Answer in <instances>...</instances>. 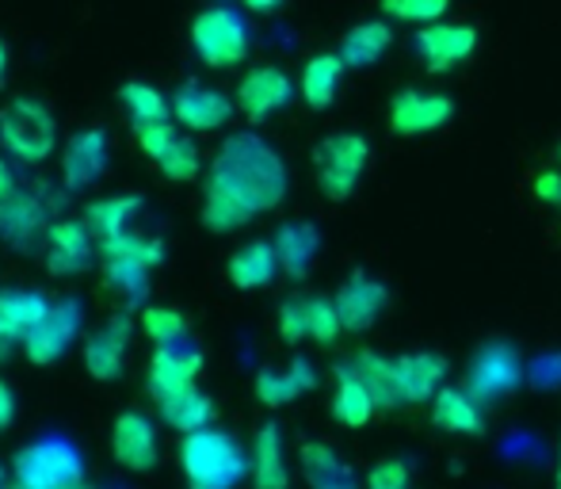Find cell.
Listing matches in <instances>:
<instances>
[{
  "instance_id": "obj_1",
  "label": "cell",
  "mask_w": 561,
  "mask_h": 489,
  "mask_svg": "<svg viewBox=\"0 0 561 489\" xmlns=\"http://www.w3.org/2000/svg\"><path fill=\"white\" fill-rule=\"evenodd\" d=\"M283 200H287V164H283V157L260 134H233L210 161L203 226L210 234H233L264 211H275Z\"/></svg>"
},
{
  "instance_id": "obj_2",
  "label": "cell",
  "mask_w": 561,
  "mask_h": 489,
  "mask_svg": "<svg viewBox=\"0 0 561 489\" xmlns=\"http://www.w3.org/2000/svg\"><path fill=\"white\" fill-rule=\"evenodd\" d=\"M180 467H184L187 489H237L249 470L241 444L222 429L187 432L180 444Z\"/></svg>"
},
{
  "instance_id": "obj_3",
  "label": "cell",
  "mask_w": 561,
  "mask_h": 489,
  "mask_svg": "<svg viewBox=\"0 0 561 489\" xmlns=\"http://www.w3.org/2000/svg\"><path fill=\"white\" fill-rule=\"evenodd\" d=\"M12 482L27 489H84V459L69 440L43 436L15 452Z\"/></svg>"
},
{
  "instance_id": "obj_4",
  "label": "cell",
  "mask_w": 561,
  "mask_h": 489,
  "mask_svg": "<svg viewBox=\"0 0 561 489\" xmlns=\"http://www.w3.org/2000/svg\"><path fill=\"white\" fill-rule=\"evenodd\" d=\"M192 50L210 69L241 66L252 50V31L244 15L229 4H210L192 20Z\"/></svg>"
},
{
  "instance_id": "obj_5",
  "label": "cell",
  "mask_w": 561,
  "mask_h": 489,
  "mask_svg": "<svg viewBox=\"0 0 561 489\" xmlns=\"http://www.w3.org/2000/svg\"><path fill=\"white\" fill-rule=\"evenodd\" d=\"M0 146L27 164H38L58 146V123L43 100L20 96L0 107Z\"/></svg>"
},
{
  "instance_id": "obj_6",
  "label": "cell",
  "mask_w": 561,
  "mask_h": 489,
  "mask_svg": "<svg viewBox=\"0 0 561 489\" xmlns=\"http://www.w3.org/2000/svg\"><path fill=\"white\" fill-rule=\"evenodd\" d=\"M370 161V146L359 134H329L313 149V169H318V187L325 200L344 203L363 180Z\"/></svg>"
},
{
  "instance_id": "obj_7",
  "label": "cell",
  "mask_w": 561,
  "mask_h": 489,
  "mask_svg": "<svg viewBox=\"0 0 561 489\" xmlns=\"http://www.w3.org/2000/svg\"><path fill=\"white\" fill-rule=\"evenodd\" d=\"M84 326V310L77 298H66V303H54L50 314L23 337V356L35 367H50L73 349V341L81 337Z\"/></svg>"
},
{
  "instance_id": "obj_8",
  "label": "cell",
  "mask_w": 561,
  "mask_h": 489,
  "mask_svg": "<svg viewBox=\"0 0 561 489\" xmlns=\"http://www.w3.org/2000/svg\"><path fill=\"white\" fill-rule=\"evenodd\" d=\"M519 383H524V360L504 341H489L485 349L473 356L470 375H466V390L478 401L504 398V394H512Z\"/></svg>"
},
{
  "instance_id": "obj_9",
  "label": "cell",
  "mask_w": 561,
  "mask_h": 489,
  "mask_svg": "<svg viewBox=\"0 0 561 489\" xmlns=\"http://www.w3.org/2000/svg\"><path fill=\"white\" fill-rule=\"evenodd\" d=\"M112 164V138H107L104 126H89V130H77L73 138L61 149V184L69 192H81L92 187Z\"/></svg>"
},
{
  "instance_id": "obj_10",
  "label": "cell",
  "mask_w": 561,
  "mask_h": 489,
  "mask_svg": "<svg viewBox=\"0 0 561 489\" xmlns=\"http://www.w3.org/2000/svg\"><path fill=\"white\" fill-rule=\"evenodd\" d=\"M295 100V81L279 66H256L237 84V112L249 123H264L267 115L283 112Z\"/></svg>"
},
{
  "instance_id": "obj_11",
  "label": "cell",
  "mask_w": 561,
  "mask_h": 489,
  "mask_svg": "<svg viewBox=\"0 0 561 489\" xmlns=\"http://www.w3.org/2000/svg\"><path fill=\"white\" fill-rule=\"evenodd\" d=\"M96 249H100V241L92 238L89 223H81V218L50 223V230H46V272L61 275V280L81 275L84 268L92 264Z\"/></svg>"
},
{
  "instance_id": "obj_12",
  "label": "cell",
  "mask_w": 561,
  "mask_h": 489,
  "mask_svg": "<svg viewBox=\"0 0 561 489\" xmlns=\"http://www.w3.org/2000/svg\"><path fill=\"white\" fill-rule=\"evenodd\" d=\"M112 455L123 470L130 475H146V470L157 467V455H161V444H157V429L146 413H118L112 421Z\"/></svg>"
},
{
  "instance_id": "obj_13",
  "label": "cell",
  "mask_w": 561,
  "mask_h": 489,
  "mask_svg": "<svg viewBox=\"0 0 561 489\" xmlns=\"http://www.w3.org/2000/svg\"><path fill=\"white\" fill-rule=\"evenodd\" d=\"M233 100L218 89H207L199 81H187L176 89L172 96V120H176L184 130L195 134H210V130H222V126L233 120Z\"/></svg>"
},
{
  "instance_id": "obj_14",
  "label": "cell",
  "mask_w": 561,
  "mask_h": 489,
  "mask_svg": "<svg viewBox=\"0 0 561 489\" xmlns=\"http://www.w3.org/2000/svg\"><path fill=\"white\" fill-rule=\"evenodd\" d=\"M450 115H455V100L450 96L405 89L390 104V130L401 134V138H416V134H432L439 126H447Z\"/></svg>"
},
{
  "instance_id": "obj_15",
  "label": "cell",
  "mask_w": 561,
  "mask_h": 489,
  "mask_svg": "<svg viewBox=\"0 0 561 489\" xmlns=\"http://www.w3.org/2000/svg\"><path fill=\"white\" fill-rule=\"evenodd\" d=\"M473 50H478V27L470 23H428L424 31H416V54L432 73L462 66Z\"/></svg>"
},
{
  "instance_id": "obj_16",
  "label": "cell",
  "mask_w": 561,
  "mask_h": 489,
  "mask_svg": "<svg viewBox=\"0 0 561 489\" xmlns=\"http://www.w3.org/2000/svg\"><path fill=\"white\" fill-rule=\"evenodd\" d=\"M333 303H336L340 321H344L347 333H367V329L386 314V306H390V291H386L378 280H370L367 272H355L352 280L333 295Z\"/></svg>"
},
{
  "instance_id": "obj_17",
  "label": "cell",
  "mask_w": 561,
  "mask_h": 489,
  "mask_svg": "<svg viewBox=\"0 0 561 489\" xmlns=\"http://www.w3.org/2000/svg\"><path fill=\"white\" fill-rule=\"evenodd\" d=\"M199 371L203 356L195 349H187V341L157 344L153 356H149V394H153V401H161L176 390H187V386L199 383Z\"/></svg>"
},
{
  "instance_id": "obj_18",
  "label": "cell",
  "mask_w": 561,
  "mask_h": 489,
  "mask_svg": "<svg viewBox=\"0 0 561 489\" xmlns=\"http://www.w3.org/2000/svg\"><path fill=\"white\" fill-rule=\"evenodd\" d=\"M126 352H130V318L118 314L107 326H100L96 333L84 341V371H89L96 383H112L123 375Z\"/></svg>"
},
{
  "instance_id": "obj_19",
  "label": "cell",
  "mask_w": 561,
  "mask_h": 489,
  "mask_svg": "<svg viewBox=\"0 0 561 489\" xmlns=\"http://www.w3.org/2000/svg\"><path fill=\"white\" fill-rule=\"evenodd\" d=\"M50 298L38 291H4L0 295V360L23 344V337L50 314Z\"/></svg>"
},
{
  "instance_id": "obj_20",
  "label": "cell",
  "mask_w": 561,
  "mask_h": 489,
  "mask_svg": "<svg viewBox=\"0 0 561 489\" xmlns=\"http://www.w3.org/2000/svg\"><path fill=\"white\" fill-rule=\"evenodd\" d=\"M46 203L31 192H20L15 187L8 200H0V238H4L12 249H27L38 238H46Z\"/></svg>"
},
{
  "instance_id": "obj_21",
  "label": "cell",
  "mask_w": 561,
  "mask_h": 489,
  "mask_svg": "<svg viewBox=\"0 0 561 489\" xmlns=\"http://www.w3.org/2000/svg\"><path fill=\"white\" fill-rule=\"evenodd\" d=\"M432 401H436V406H432L436 429L450 432V436H481V432H485L481 401L473 398L466 386H444Z\"/></svg>"
},
{
  "instance_id": "obj_22",
  "label": "cell",
  "mask_w": 561,
  "mask_h": 489,
  "mask_svg": "<svg viewBox=\"0 0 561 489\" xmlns=\"http://www.w3.org/2000/svg\"><path fill=\"white\" fill-rule=\"evenodd\" d=\"M279 252H275V241H249L229 257L226 275L237 291H260L279 275Z\"/></svg>"
},
{
  "instance_id": "obj_23",
  "label": "cell",
  "mask_w": 561,
  "mask_h": 489,
  "mask_svg": "<svg viewBox=\"0 0 561 489\" xmlns=\"http://www.w3.org/2000/svg\"><path fill=\"white\" fill-rule=\"evenodd\" d=\"M352 371L367 383V390L375 394L378 409H398L409 401L405 386H401V371H398V360H386L378 352H359L352 360Z\"/></svg>"
},
{
  "instance_id": "obj_24",
  "label": "cell",
  "mask_w": 561,
  "mask_h": 489,
  "mask_svg": "<svg viewBox=\"0 0 561 489\" xmlns=\"http://www.w3.org/2000/svg\"><path fill=\"white\" fill-rule=\"evenodd\" d=\"M378 401L375 394L367 390L359 375L352 371V364H340L336 367V390H333V417L344 429H363V424L375 417Z\"/></svg>"
},
{
  "instance_id": "obj_25",
  "label": "cell",
  "mask_w": 561,
  "mask_h": 489,
  "mask_svg": "<svg viewBox=\"0 0 561 489\" xmlns=\"http://www.w3.org/2000/svg\"><path fill=\"white\" fill-rule=\"evenodd\" d=\"M161 409V421L176 432H199V429H210V417H215V401H210L207 390H199V383L187 386V390H176L169 398L157 401Z\"/></svg>"
},
{
  "instance_id": "obj_26",
  "label": "cell",
  "mask_w": 561,
  "mask_h": 489,
  "mask_svg": "<svg viewBox=\"0 0 561 489\" xmlns=\"http://www.w3.org/2000/svg\"><path fill=\"white\" fill-rule=\"evenodd\" d=\"M318 249H321V234L310 223H287L275 234V252H279V264L290 280H306L310 275Z\"/></svg>"
},
{
  "instance_id": "obj_27",
  "label": "cell",
  "mask_w": 561,
  "mask_h": 489,
  "mask_svg": "<svg viewBox=\"0 0 561 489\" xmlns=\"http://www.w3.org/2000/svg\"><path fill=\"white\" fill-rule=\"evenodd\" d=\"M313 386H318L313 367L306 364V360H295L287 371H275V367L260 371V375H256V398L264 401V406L279 409V406H290L298 394L313 390Z\"/></svg>"
},
{
  "instance_id": "obj_28",
  "label": "cell",
  "mask_w": 561,
  "mask_h": 489,
  "mask_svg": "<svg viewBox=\"0 0 561 489\" xmlns=\"http://www.w3.org/2000/svg\"><path fill=\"white\" fill-rule=\"evenodd\" d=\"M390 43H393L390 23L363 20V23H355V27L347 31L336 54L344 58L347 69H367V66H375V61H382V54L390 50Z\"/></svg>"
},
{
  "instance_id": "obj_29",
  "label": "cell",
  "mask_w": 561,
  "mask_h": 489,
  "mask_svg": "<svg viewBox=\"0 0 561 489\" xmlns=\"http://www.w3.org/2000/svg\"><path fill=\"white\" fill-rule=\"evenodd\" d=\"M344 69L347 66H344V58H340V54H313V58H306L298 92H302V100L313 107V112H325V107L336 100V89H340V77H344Z\"/></svg>"
},
{
  "instance_id": "obj_30",
  "label": "cell",
  "mask_w": 561,
  "mask_h": 489,
  "mask_svg": "<svg viewBox=\"0 0 561 489\" xmlns=\"http://www.w3.org/2000/svg\"><path fill=\"white\" fill-rule=\"evenodd\" d=\"M252 482L256 489H287V459H283V432L279 424L267 421L256 432V444H252Z\"/></svg>"
},
{
  "instance_id": "obj_31",
  "label": "cell",
  "mask_w": 561,
  "mask_h": 489,
  "mask_svg": "<svg viewBox=\"0 0 561 489\" xmlns=\"http://www.w3.org/2000/svg\"><path fill=\"white\" fill-rule=\"evenodd\" d=\"M141 207H146L141 195H112V200L89 203V207H84V223H89L92 238L107 241V238H118V234L130 230V223L138 218Z\"/></svg>"
},
{
  "instance_id": "obj_32",
  "label": "cell",
  "mask_w": 561,
  "mask_h": 489,
  "mask_svg": "<svg viewBox=\"0 0 561 489\" xmlns=\"http://www.w3.org/2000/svg\"><path fill=\"white\" fill-rule=\"evenodd\" d=\"M118 104L130 115L134 130H138V126H153V123H172V100L149 81H126L123 89H118Z\"/></svg>"
},
{
  "instance_id": "obj_33",
  "label": "cell",
  "mask_w": 561,
  "mask_h": 489,
  "mask_svg": "<svg viewBox=\"0 0 561 489\" xmlns=\"http://www.w3.org/2000/svg\"><path fill=\"white\" fill-rule=\"evenodd\" d=\"M401 371V386L409 394V406H421V401H432L439 394V383L447 375V364L432 352H413V356L398 360Z\"/></svg>"
},
{
  "instance_id": "obj_34",
  "label": "cell",
  "mask_w": 561,
  "mask_h": 489,
  "mask_svg": "<svg viewBox=\"0 0 561 489\" xmlns=\"http://www.w3.org/2000/svg\"><path fill=\"white\" fill-rule=\"evenodd\" d=\"M100 257L112 260V264H134V268L153 272L157 264H164V241L126 230V234H118V238L100 241Z\"/></svg>"
},
{
  "instance_id": "obj_35",
  "label": "cell",
  "mask_w": 561,
  "mask_h": 489,
  "mask_svg": "<svg viewBox=\"0 0 561 489\" xmlns=\"http://www.w3.org/2000/svg\"><path fill=\"white\" fill-rule=\"evenodd\" d=\"M302 475L313 489L352 486V470L336 459L329 444H302Z\"/></svg>"
},
{
  "instance_id": "obj_36",
  "label": "cell",
  "mask_w": 561,
  "mask_h": 489,
  "mask_svg": "<svg viewBox=\"0 0 561 489\" xmlns=\"http://www.w3.org/2000/svg\"><path fill=\"white\" fill-rule=\"evenodd\" d=\"M153 164H157V169H161L169 180H176V184H192V180H199V172H203L199 149H195V141H192V138H184V134H180V138L172 141V146L164 149V153L157 157Z\"/></svg>"
},
{
  "instance_id": "obj_37",
  "label": "cell",
  "mask_w": 561,
  "mask_h": 489,
  "mask_svg": "<svg viewBox=\"0 0 561 489\" xmlns=\"http://www.w3.org/2000/svg\"><path fill=\"white\" fill-rule=\"evenodd\" d=\"M141 329L153 344H180L187 337V321L172 306H146L141 310Z\"/></svg>"
},
{
  "instance_id": "obj_38",
  "label": "cell",
  "mask_w": 561,
  "mask_h": 489,
  "mask_svg": "<svg viewBox=\"0 0 561 489\" xmlns=\"http://www.w3.org/2000/svg\"><path fill=\"white\" fill-rule=\"evenodd\" d=\"M306 333L318 344H333L344 333V321L333 298H306Z\"/></svg>"
},
{
  "instance_id": "obj_39",
  "label": "cell",
  "mask_w": 561,
  "mask_h": 489,
  "mask_svg": "<svg viewBox=\"0 0 561 489\" xmlns=\"http://www.w3.org/2000/svg\"><path fill=\"white\" fill-rule=\"evenodd\" d=\"M450 0H382V12L390 20H401V23H439L447 15Z\"/></svg>"
},
{
  "instance_id": "obj_40",
  "label": "cell",
  "mask_w": 561,
  "mask_h": 489,
  "mask_svg": "<svg viewBox=\"0 0 561 489\" xmlns=\"http://www.w3.org/2000/svg\"><path fill=\"white\" fill-rule=\"evenodd\" d=\"M104 275H107V287L123 291L130 303H141L149 291V272L146 268H134V264H112L104 260Z\"/></svg>"
},
{
  "instance_id": "obj_41",
  "label": "cell",
  "mask_w": 561,
  "mask_h": 489,
  "mask_svg": "<svg viewBox=\"0 0 561 489\" xmlns=\"http://www.w3.org/2000/svg\"><path fill=\"white\" fill-rule=\"evenodd\" d=\"M279 337L287 344L310 341V333H306V298H290V303L279 306Z\"/></svg>"
},
{
  "instance_id": "obj_42",
  "label": "cell",
  "mask_w": 561,
  "mask_h": 489,
  "mask_svg": "<svg viewBox=\"0 0 561 489\" xmlns=\"http://www.w3.org/2000/svg\"><path fill=\"white\" fill-rule=\"evenodd\" d=\"M409 486H413V475H409V467L401 459H382L367 475V489H409Z\"/></svg>"
},
{
  "instance_id": "obj_43",
  "label": "cell",
  "mask_w": 561,
  "mask_h": 489,
  "mask_svg": "<svg viewBox=\"0 0 561 489\" xmlns=\"http://www.w3.org/2000/svg\"><path fill=\"white\" fill-rule=\"evenodd\" d=\"M535 195H539L547 207H561V172H539Z\"/></svg>"
},
{
  "instance_id": "obj_44",
  "label": "cell",
  "mask_w": 561,
  "mask_h": 489,
  "mask_svg": "<svg viewBox=\"0 0 561 489\" xmlns=\"http://www.w3.org/2000/svg\"><path fill=\"white\" fill-rule=\"evenodd\" d=\"M12 421H15V394H12V386L0 378V432H4Z\"/></svg>"
},
{
  "instance_id": "obj_45",
  "label": "cell",
  "mask_w": 561,
  "mask_h": 489,
  "mask_svg": "<svg viewBox=\"0 0 561 489\" xmlns=\"http://www.w3.org/2000/svg\"><path fill=\"white\" fill-rule=\"evenodd\" d=\"M244 8H249V12H260V15H272V12H279L283 4H287V0H241Z\"/></svg>"
},
{
  "instance_id": "obj_46",
  "label": "cell",
  "mask_w": 561,
  "mask_h": 489,
  "mask_svg": "<svg viewBox=\"0 0 561 489\" xmlns=\"http://www.w3.org/2000/svg\"><path fill=\"white\" fill-rule=\"evenodd\" d=\"M12 192H15V177H12V169H8L4 157H0V200H8Z\"/></svg>"
},
{
  "instance_id": "obj_47",
  "label": "cell",
  "mask_w": 561,
  "mask_h": 489,
  "mask_svg": "<svg viewBox=\"0 0 561 489\" xmlns=\"http://www.w3.org/2000/svg\"><path fill=\"white\" fill-rule=\"evenodd\" d=\"M4 73H8V46H4V38H0V81H4Z\"/></svg>"
},
{
  "instance_id": "obj_48",
  "label": "cell",
  "mask_w": 561,
  "mask_h": 489,
  "mask_svg": "<svg viewBox=\"0 0 561 489\" xmlns=\"http://www.w3.org/2000/svg\"><path fill=\"white\" fill-rule=\"evenodd\" d=\"M8 486H12V482H8V470L0 467V489H8Z\"/></svg>"
},
{
  "instance_id": "obj_49",
  "label": "cell",
  "mask_w": 561,
  "mask_h": 489,
  "mask_svg": "<svg viewBox=\"0 0 561 489\" xmlns=\"http://www.w3.org/2000/svg\"><path fill=\"white\" fill-rule=\"evenodd\" d=\"M558 489H561V463H558V482H554Z\"/></svg>"
},
{
  "instance_id": "obj_50",
  "label": "cell",
  "mask_w": 561,
  "mask_h": 489,
  "mask_svg": "<svg viewBox=\"0 0 561 489\" xmlns=\"http://www.w3.org/2000/svg\"><path fill=\"white\" fill-rule=\"evenodd\" d=\"M8 489H27V486H15V482H12V486H8Z\"/></svg>"
},
{
  "instance_id": "obj_51",
  "label": "cell",
  "mask_w": 561,
  "mask_h": 489,
  "mask_svg": "<svg viewBox=\"0 0 561 489\" xmlns=\"http://www.w3.org/2000/svg\"><path fill=\"white\" fill-rule=\"evenodd\" d=\"M333 489H352V486H333Z\"/></svg>"
},
{
  "instance_id": "obj_52",
  "label": "cell",
  "mask_w": 561,
  "mask_h": 489,
  "mask_svg": "<svg viewBox=\"0 0 561 489\" xmlns=\"http://www.w3.org/2000/svg\"><path fill=\"white\" fill-rule=\"evenodd\" d=\"M218 4H226V0H218Z\"/></svg>"
},
{
  "instance_id": "obj_53",
  "label": "cell",
  "mask_w": 561,
  "mask_h": 489,
  "mask_svg": "<svg viewBox=\"0 0 561 489\" xmlns=\"http://www.w3.org/2000/svg\"><path fill=\"white\" fill-rule=\"evenodd\" d=\"M558 157H561V149H558Z\"/></svg>"
}]
</instances>
